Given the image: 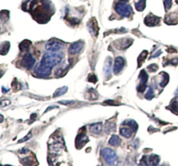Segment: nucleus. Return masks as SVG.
I'll use <instances>...</instances> for the list:
<instances>
[{
	"label": "nucleus",
	"mask_w": 178,
	"mask_h": 166,
	"mask_svg": "<svg viewBox=\"0 0 178 166\" xmlns=\"http://www.w3.org/2000/svg\"><path fill=\"white\" fill-rule=\"evenodd\" d=\"M102 130V123L93 124L90 126V131L93 134H100Z\"/></svg>",
	"instance_id": "14"
},
{
	"label": "nucleus",
	"mask_w": 178,
	"mask_h": 166,
	"mask_svg": "<svg viewBox=\"0 0 178 166\" xmlns=\"http://www.w3.org/2000/svg\"><path fill=\"white\" fill-rule=\"evenodd\" d=\"M10 48V43L9 42H4L2 43L1 46V54L2 55H4V54H7Z\"/></svg>",
	"instance_id": "23"
},
{
	"label": "nucleus",
	"mask_w": 178,
	"mask_h": 166,
	"mask_svg": "<svg viewBox=\"0 0 178 166\" xmlns=\"http://www.w3.org/2000/svg\"><path fill=\"white\" fill-rule=\"evenodd\" d=\"M101 155L105 161L109 165L114 164L117 159L116 152L109 148H104L101 151Z\"/></svg>",
	"instance_id": "3"
},
{
	"label": "nucleus",
	"mask_w": 178,
	"mask_h": 166,
	"mask_svg": "<svg viewBox=\"0 0 178 166\" xmlns=\"http://www.w3.org/2000/svg\"><path fill=\"white\" fill-rule=\"evenodd\" d=\"M159 162V158L157 155H150L149 156L143 157L141 160V163H143V165H156Z\"/></svg>",
	"instance_id": "8"
},
{
	"label": "nucleus",
	"mask_w": 178,
	"mask_h": 166,
	"mask_svg": "<svg viewBox=\"0 0 178 166\" xmlns=\"http://www.w3.org/2000/svg\"><path fill=\"white\" fill-rule=\"evenodd\" d=\"M120 133L122 136L127 138H130L131 136V134H132V131L130 129H129L128 128H121Z\"/></svg>",
	"instance_id": "24"
},
{
	"label": "nucleus",
	"mask_w": 178,
	"mask_h": 166,
	"mask_svg": "<svg viewBox=\"0 0 178 166\" xmlns=\"http://www.w3.org/2000/svg\"><path fill=\"white\" fill-rule=\"evenodd\" d=\"M168 79H169L168 75H167L166 73H165V74H164L163 76V80H162V81H161V83L160 84L161 86H162V87L166 86V84L168 83Z\"/></svg>",
	"instance_id": "28"
},
{
	"label": "nucleus",
	"mask_w": 178,
	"mask_h": 166,
	"mask_svg": "<svg viewBox=\"0 0 178 166\" xmlns=\"http://www.w3.org/2000/svg\"><path fill=\"white\" fill-rule=\"evenodd\" d=\"M74 101L72 100H66V101H64V100H62V101H59L60 103H62V104H71V103H73Z\"/></svg>",
	"instance_id": "33"
},
{
	"label": "nucleus",
	"mask_w": 178,
	"mask_h": 166,
	"mask_svg": "<svg viewBox=\"0 0 178 166\" xmlns=\"http://www.w3.org/2000/svg\"><path fill=\"white\" fill-rule=\"evenodd\" d=\"M153 96H154V92H153V89L152 87H150L148 89V91H147V93L146 94V96H145V97H146V99L147 100H151L153 98Z\"/></svg>",
	"instance_id": "26"
},
{
	"label": "nucleus",
	"mask_w": 178,
	"mask_h": 166,
	"mask_svg": "<svg viewBox=\"0 0 178 166\" xmlns=\"http://www.w3.org/2000/svg\"><path fill=\"white\" fill-rule=\"evenodd\" d=\"M115 9L120 16L125 18H129L133 12L132 8L131 7L130 5L123 2H120L118 3H117Z\"/></svg>",
	"instance_id": "2"
},
{
	"label": "nucleus",
	"mask_w": 178,
	"mask_h": 166,
	"mask_svg": "<svg viewBox=\"0 0 178 166\" xmlns=\"http://www.w3.org/2000/svg\"><path fill=\"white\" fill-rule=\"evenodd\" d=\"M89 138L88 136L84 133H81L80 134H79L76 138L75 141V145L77 148L80 149L82 147H84L86 144L89 142Z\"/></svg>",
	"instance_id": "11"
},
{
	"label": "nucleus",
	"mask_w": 178,
	"mask_h": 166,
	"mask_svg": "<svg viewBox=\"0 0 178 166\" xmlns=\"http://www.w3.org/2000/svg\"><path fill=\"white\" fill-rule=\"evenodd\" d=\"M125 65V59L122 57H118L115 60L114 66V72L115 74H118L123 69Z\"/></svg>",
	"instance_id": "10"
},
{
	"label": "nucleus",
	"mask_w": 178,
	"mask_h": 166,
	"mask_svg": "<svg viewBox=\"0 0 178 166\" xmlns=\"http://www.w3.org/2000/svg\"><path fill=\"white\" fill-rule=\"evenodd\" d=\"M88 80L93 83H96L97 81V78L96 76H95V75L93 74V73H91V74H89V77H88Z\"/></svg>",
	"instance_id": "27"
},
{
	"label": "nucleus",
	"mask_w": 178,
	"mask_h": 166,
	"mask_svg": "<svg viewBox=\"0 0 178 166\" xmlns=\"http://www.w3.org/2000/svg\"><path fill=\"white\" fill-rule=\"evenodd\" d=\"M147 54H148V53H147V51L144 50V51L142 52L140 55L139 56V58H138V67H140L142 65V64H143V62H144V61L146 60V59L147 56Z\"/></svg>",
	"instance_id": "21"
},
{
	"label": "nucleus",
	"mask_w": 178,
	"mask_h": 166,
	"mask_svg": "<svg viewBox=\"0 0 178 166\" xmlns=\"http://www.w3.org/2000/svg\"><path fill=\"white\" fill-rule=\"evenodd\" d=\"M1 117H2V119H1V123L2 121H3V119H4V117H3V116L1 115Z\"/></svg>",
	"instance_id": "36"
},
{
	"label": "nucleus",
	"mask_w": 178,
	"mask_h": 166,
	"mask_svg": "<svg viewBox=\"0 0 178 166\" xmlns=\"http://www.w3.org/2000/svg\"><path fill=\"white\" fill-rule=\"evenodd\" d=\"M35 75L40 78H48L52 72V68L44 66L41 63L38 64L34 68V70Z\"/></svg>",
	"instance_id": "4"
},
{
	"label": "nucleus",
	"mask_w": 178,
	"mask_h": 166,
	"mask_svg": "<svg viewBox=\"0 0 178 166\" xmlns=\"http://www.w3.org/2000/svg\"><path fill=\"white\" fill-rule=\"evenodd\" d=\"M109 145L114 147L119 146L120 145V143H121V139H120L118 135H114L110 138V140H109Z\"/></svg>",
	"instance_id": "16"
},
{
	"label": "nucleus",
	"mask_w": 178,
	"mask_h": 166,
	"mask_svg": "<svg viewBox=\"0 0 178 166\" xmlns=\"http://www.w3.org/2000/svg\"><path fill=\"white\" fill-rule=\"evenodd\" d=\"M29 151V149H22V152H20V153L22 154H26L27 153V152Z\"/></svg>",
	"instance_id": "34"
},
{
	"label": "nucleus",
	"mask_w": 178,
	"mask_h": 166,
	"mask_svg": "<svg viewBox=\"0 0 178 166\" xmlns=\"http://www.w3.org/2000/svg\"><path fill=\"white\" fill-rule=\"evenodd\" d=\"M146 0H138L135 2V8L138 11H143L146 8Z\"/></svg>",
	"instance_id": "19"
},
{
	"label": "nucleus",
	"mask_w": 178,
	"mask_h": 166,
	"mask_svg": "<svg viewBox=\"0 0 178 166\" xmlns=\"http://www.w3.org/2000/svg\"><path fill=\"white\" fill-rule=\"evenodd\" d=\"M63 59V55L56 51L47 52L44 54L40 63L44 66L52 68L61 63Z\"/></svg>",
	"instance_id": "1"
},
{
	"label": "nucleus",
	"mask_w": 178,
	"mask_h": 166,
	"mask_svg": "<svg viewBox=\"0 0 178 166\" xmlns=\"http://www.w3.org/2000/svg\"><path fill=\"white\" fill-rule=\"evenodd\" d=\"M111 65H112V59H111L110 57H108L107 59L106 60L105 66H104V71H105L106 75H110Z\"/></svg>",
	"instance_id": "17"
},
{
	"label": "nucleus",
	"mask_w": 178,
	"mask_h": 166,
	"mask_svg": "<svg viewBox=\"0 0 178 166\" xmlns=\"http://www.w3.org/2000/svg\"><path fill=\"white\" fill-rule=\"evenodd\" d=\"M123 125H127V126L131 128V129L133 130V131L136 132L138 129V124L135 120H126L123 123Z\"/></svg>",
	"instance_id": "18"
},
{
	"label": "nucleus",
	"mask_w": 178,
	"mask_h": 166,
	"mask_svg": "<svg viewBox=\"0 0 178 166\" xmlns=\"http://www.w3.org/2000/svg\"><path fill=\"white\" fill-rule=\"evenodd\" d=\"M63 47V44L58 40L52 39L47 43L45 48L49 51H58Z\"/></svg>",
	"instance_id": "7"
},
{
	"label": "nucleus",
	"mask_w": 178,
	"mask_h": 166,
	"mask_svg": "<svg viewBox=\"0 0 178 166\" xmlns=\"http://www.w3.org/2000/svg\"><path fill=\"white\" fill-rule=\"evenodd\" d=\"M164 6H165L166 11H168L171 9L172 6V0H164Z\"/></svg>",
	"instance_id": "29"
},
{
	"label": "nucleus",
	"mask_w": 178,
	"mask_h": 166,
	"mask_svg": "<svg viewBox=\"0 0 178 166\" xmlns=\"http://www.w3.org/2000/svg\"><path fill=\"white\" fill-rule=\"evenodd\" d=\"M139 78L140 79V84L138 86L137 90L139 92H143L146 88V83L147 79H148V75H147L146 70H142Z\"/></svg>",
	"instance_id": "6"
},
{
	"label": "nucleus",
	"mask_w": 178,
	"mask_h": 166,
	"mask_svg": "<svg viewBox=\"0 0 178 166\" xmlns=\"http://www.w3.org/2000/svg\"><path fill=\"white\" fill-rule=\"evenodd\" d=\"M31 135H32V133L31 132H30L28 135H27L25 137H24V138H23V139H21L19 140V143H23V142H25V141H27L28 140H29L30 138H31Z\"/></svg>",
	"instance_id": "30"
},
{
	"label": "nucleus",
	"mask_w": 178,
	"mask_h": 166,
	"mask_svg": "<svg viewBox=\"0 0 178 166\" xmlns=\"http://www.w3.org/2000/svg\"><path fill=\"white\" fill-rule=\"evenodd\" d=\"M84 48V43L82 41H77L72 43L68 50V53L71 55H75L80 53Z\"/></svg>",
	"instance_id": "9"
},
{
	"label": "nucleus",
	"mask_w": 178,
	"mask_h": 166,
	"mask_svg": "<svg viewBox=\"0 0 178 166\" xmlns=\"http://www.w3.org/2000/svg\"><path fill=\"white\" fill-rule=\"evenodd\" d=\"M68 91V87H60L59 89H57L56 92H54V97H59L61 96L62 95L65 94Z\"/></svg>",
	"instance_id": "22"
},
{
	"label": "nucleus",
	"mask_w": 178,
	"mask_h": 166,
	"mask_svg": "<svg viewBox=\"0 0 178 166\" xmlns=\"http://www.w3.org/2000/svg\"><path fill=\"white\" fill-rule=\"evenodd\" d=\"M121 2H127L128 0H120Z\"/></svg>",
	"instance_id": "37"
},
{
	"label": "nucleus",
	"mask_w": 178,
	"mask_h": 166,
	"mask_svg": "<svg viewBox=\"0 0 178 166\" xmlns=\"http://www.w3.org/2000/svg\"><path fill=\"white\" fill-rule=\"evenodd\" d=\"M88 27H89V30L90 32L93 36H97V34L98 33V30H99V28H98L97 24L96 21L94 19H93L91 21L89 22V24H88Z\"/></svg>",
	"instance_id": "13"
},
{
	"label": "nucleus",
	"mask_w": 178,
	"mask_h": 166,
	"mask_svg": "<svg viewBox=\"0 0 178 166\" xmlns=\"http://www.w3.org/2000/svg\"><path fill=\"white\" fill-rule=\"evenodd\" d=\"M2 90H4V88L3 87H2ZM9 89H5V91H4L3 92H4V93H5V92H9Z\"/></svg>",
	"instance_id": "35"
},
{
	"label": "nucleus",
	"mask_w": 178,
	"mask_h": 166,
	"mask_svg": "<svg viewBox=\"0 0 178 166\" xmlns=\"http://www.w3.org/2000/svg\"><path fill=\"white\" fill-rule=\"evenodd\" d=\"M116 129V125L115 124H108L105 127V131L107 133H109L111 131H115Z\"/></svg>",
	"instance_id": "25"
},
{
	"label": "nucleus",
	"mask_w": 178,
	"mask_h": 166,
	"mask_svg": "<svg viewBox=\"0 0 178 166\" xmlns=\"http://www.w3.org/2000/svg\"><path fill=\"white\" fill-rule=\"evenodd\" d=\"M147 69L151 72H155L158 69V66L156 64H151L150 66L147 67Z\"/></svg>",
	"instance_id": "31"
},
{
	"label": "nucleus",
	"mask_w": 178,
	"mask_h": 166,
	"mask_svg": "<svg viewBox=\"0 0 178 166\" xmlns=\"http://www.w3.org/2000/svg\"><path fill=\"white\" fill-rule=\"evenodd\" d=\"M31 42L29 40H24L20 44V49L21 51H28Z\"/></svg>",
	"instance_id": "20"
},
{
	"label": "nucleus",
	"mask_w": 178,
	"mask_h": 166,
	"mask_svg": "<svg viewBox=\"0 0 178 166\" xmlns=\"http://www.w3.org/2000/svg\"><path fill=\"white\" fill-rule=\"evenodd\" d=\"M10 103H11V102H10V100H2V101L1 102V107H2V108H4V107H5V106H7V105H10Z\"/></svg>",
	"instance_id": "32"
},
{
	"label": "nucleus",
	"mask_w": 178,
	"mask_h": 166,
	"mask_svg": "<svg viewBox=\"0 0 178 166\" xmlns=\"http://www.w3.org/2000/svg\"><path fill=\"white\" fill-rule=\"evenodd\" d=\"M132 39H122V40L119 41V46H118L120 50H125V49L130 47V45H131L132 43Z\"/></svg>",
	"instance_id": "15"
},
{
	"label": "nucleus",
	"mask_w": 178,
	"mask_h": 166,
	"mask_svg": "<svg viewBox=\"0 0 178 166\" xmlns=\"http://www.w3.org/2000/svg\"><path fill=\"white\" fill-rule=\"evenodd\" d=\"M35 62V59L32 55V54L27 53L26 54H24L23 57V59L21 61V64L23 66L26 68L27 69H31L34 66Z\"/></svg>",
	"instance_id": "5"
},
{
	"label": "nucleus",
	"mask_w": 178,
	"mask_h": 166,
	"mask_svg": "<svg viewBox=\"0 0 178 166\" xmlns=\"http://www.w3.org/2000/svg\"><path fill=\"white\" fill-rule=\"evenodd\" d=\"M160 18H158L157 16L154 15L152 14H150L147 16H146V18H145L144 23L147 26L150 27H153L155 25H157V24L159 23Z\"/></svg>",
	"instance_id": "12"
}]
</instances>
